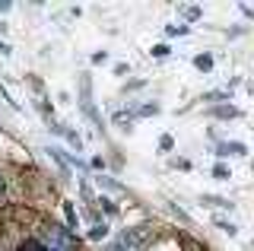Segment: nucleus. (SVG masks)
I'll return each instance as SVG.
<instances>
[{"instance_id":"f257e3e1","label":"nucleus","mask_w":254,"mask_h":251,"mask_svg":"<svg viewBox=\"0 0 254 251\" xmlns=\"http://www.w3.org/2000/svg\"><path fill=\"white\" fill-rule=\"evenodd\" d=\"M45 251H76V242H73V235H70L67 229H61V226H51Z\"/></svg>"},{"instance_id":"f03ea898","label":"nucleus","mask_w":254,"mask_h":251,"mask_svg":"<svg viewBox=\"0 0 254 251\" xmlns=\"http://www.w3.org/2000/svg\"><path fill=\"white\" fill-rule=\"evenodd\" d=\"M216 153H219V156H229V153L245 156V146H242V143H219V146H216Z\"/></svg>"},{"instance_id":"7ed1b4c3","label":"nucleus","mask_w":254,"mask_h":251,"mask_svg":"<svg viewBox=\"0 0 254 251\" xmlns=\"http://www.w3.org/2000/svg\"><path fill=\"white\" fill-rule=\"evenodd\" d=\"M95 182H99V188H108V191H124V188H121V182H115V178H105V175H99Z\"/></svg>"},{"instance_id":"20e7f679","label":"nucleus","mask_w":254,"mask_h":251,"mask_svg":"<svg viewBox=\"0 0 254 251\" xmlns=\"http://www.w3.org/2000/svg\"><path fill=\"white\" fill-rule=\"evenodd\" d=\"M64 216H67V232L76 229V213H73V203H64Z\"/></svg>"},{"instance_id":"39448f33","label":"nucleus","mask_w":254,"mask_h":251,"mask_svg":"<svg viewBox=\"0 0 254 251\" xmlns=\"http://www.w3.org/2000/svg\"><path fill=\"white\" fill-rule=\"evenodd\" d=\"M194 67L197 70H210L213 67V58H210V54H197V58H194Z\"/></svg>"},{"instance_id":"423d86ee","label":"nucleus","mask_w":254,"mask_h":251,"mask_svg":"<svg viewBox=\"0 0 254 251\" xmlns=\"http://www.w3.org/2000/svg\"><path fill=\"white\" fill-rule=\"evenodd\" d=\"M19 251H45V245H42L38 239H26V242L19 245Z\"/></svg>"},{"instance_id":"0eeeda50","label":"nucleus","mask_w":254,"mask_h":251,"mask_svg":"<svg viewBox=\"0 0 254 251\" xmlns=\"http://www.w3.org/2000/svg\"><path fill=\"white\" fill-rule=\"evenodd\" d=\"M181 13H185V19H188V22H197V19H200V6H185Z\"/></svg>"},{"instance_id":"6e6552de","label":"nucleus","mask_w":254,"mask_h":251,"mask_svg":"<svg viewBox=\"0 0 254 251\" xmlns=\"http://www.w3.org/2000/svg\"><path fill=\"white\" fill-rule=\"evenodd\" d=\"M172 146H175V140H172L169 134H162V137H159V150H162V153H169Z\"/></svg>"},{"instance_id":"1a4fd4ad","label":"nucleus","mask_w":254,"mask_h":251,"mask_svg":"<svg viewBox=\"0 0 254 251\" xmlns=\"http://www.w3.org/2000/svg\"><path fill=\"white\" fill-rule=\"evenodd\" d=\"M203 203H210V207H229V200H219V197H213V194H206V197H200Z\"/></svg>"},{"instance_id":"9d476101","label":"nucleus","mask_w":254,"mask_h":251,"mask_svg":"<svg viewBox=\"0 0 254 251\" xmlns=\"http://www.w3.org/2000/svg\"><path fill=\"white\" fill-rule=\"evenodd\" d=\"M105 232H108V226L102 223V226H95V229L89 232V239H95V242H99V239H102V235H105Z\"/></svg>"},{"instance_id":"9b49d317","label":"nucleus","mask_w":254,"mask_h":251,"mask_svg":"<svg viewBox=\"0 0 254 251\" xmlns=\"http://www.w3.org/2000/svg\"><path fill=\"white\" fill-rule=\"evenodd\" d=\"M216 115H222V118H226V115H229V118H235V115H238V108L226 105V108H216Z\"/></svg>"},{"instance_id":"f8f14e48","label":"nucleus","mask_w":254,"mask_h":251,"mask_svg":"<svg viewBox=\"0 0 254 251\" xmlns=\"http://www.w3.org/2000/svg\"><path fill=\"white\" fill-rule=\"evenodd\" d=\"M213 175H216V178H229V169L222 166V162H216V169H213Z\"/></svg>"},{"instance_id":"ddd939ff","label":"nucleus","mask_w":254,"mask_h":251,"mask_svg":"<svg viewBox=\"0 0 254 251\" xmlns=\"http://www.w3.org/2000/svg\"><path fill=\"white\" fill-rule=\"evenodd\" d=\"M216 223H219V229H226L229 235H232V232H235V226H232V223H226V219H216Z\"/></svg>"},{"instance_id":"4468645a","label":"nucleus","mask_w":254,"mask_h":251,"mask_svg":"<svg viewBox=\"0 0 254 251\" xmlns=\"http://www.w3.org/2000/svg\"><path fill=\"white\" fill-rule=\"evenodd\" d=\"M185 32H188L185 26H169V35H185Z\"/></svg>"},{"instance_id":"2eb2a0df","label":"nucleus","mask_w":254,"mask_h":251,"mask_svg":"<svg viewBox=\"0 0 254 251\" xmlns=\"http://www.w3.org/2000/svg\"><path fill=\"white\" fill-rule=\"evenodd\" d=\"M105 251H127V248H124V245H118V242H115V245H108Z\"/></svg>"},{"instance_id":"dca6fc26","label":"nucleus","mask_w":254,"mask_h":251,"mask_svg":"<svg viewBox=\"0 0 254 251\" xmlns=\"http://www.w3.org/2000/svg\"><path fill=\"white\" fill-rule=\"evenodd\" d=\"M0 54H10V48H6V45H3V42H0Z\"/></svg>"},{"instance_id":"f3484780","label":"nucleus","mask_w":254,"mask_h":251,"mask_svg":"<svg viewBox=\"0 0 254 251\" xmlns=\"http://www.w3.org/2000/svg\"><path fill=\"white\" fill-rule=\"evenodd\" d=\"M0 197H3V178H0Z\"/></svg>"}]
</instances>
